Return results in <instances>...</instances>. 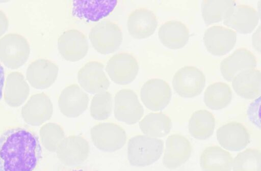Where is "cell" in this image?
I'll return each instance as SVG.
<instances>
[{
  "label": "cell",
  "mask_w": 261,
  "mask_h": 171,
  "mask_svg": "<svg viewBox=\"0 0 261 171\" xmlns=\"http://www.w3.org/2000/svg\"><path fill=\"white\" fill-rule=\"evenodd\" d=\"M192 150V145L185 136L179 134L169 136L163 157L164 166L170 169L180 167L189 160Z\"/></svg>",
  "instance_id": "obj_11"
},
{
  "label": "cell",
  "mask_w": 261,
  "mask_h": 171,
  "mask_svg": "<svg viewBox=\"0 0 261 171\" xmlns=\"http://www.w3.org/2000/svg\"><path fill=\"white\" fill-rule=\"evenodd\" d=\"M41 155L38 137L27 129L11 128L0 136V171H33Z\"/></svg>",
  "instance_id": "obj_1"
},
{
  "label": "cell",
  "mask_w": 261,
  "mask_h": 171,
  "mask_svg": "<svg viewBox=\"0 0 261 171\" xmlns=\"http://www.w3.org/2000/svg\"><path fill=\"white\" fill-rule=\"evenodd\" d=\"M30 52L29 44L21 35L9 34L0 39V61L10 69L22 66L29 58Z\"/></svg>",
  "instance_id": "obj_4"
},
{
  "label": "cell",
  "mask_w": 261,
  "mask_h": 171,
  "mask_svg": "<svg viewBox=\"0 0 261 171\" xmlns=\"http://www.w3.org/2000/svg\"><path fill=\"white\" fill-rule=\"evenodd\" d=\"M233 171H261V153L256 149H247L232 161Z\"/></svg>",
  "instance_id": "obj_29"
},
{
  "label": "cell",
  "mask_w": 261,
  "mask_h": 171,
  "mask_svg": "<svg viewBox=\"0 0 261 171\" xmlns=\"http://www.w3.org/2000/svg\"><path fill=\"white\" fill-rule=\"evenodd\" d=\"M257 61L254 54L248 49L241 47L235 50L220 63V71L223 78L230 82L240 72L255 68Z\"/></svg>",
  "instance_id": "obj_19"
},
{
  "label": "cell",
  "mask_w": 261,
  "mask_h": 171,
  "mask_svg": "<svg viewBox=\"0 0 261 171\" xmlns=\"http://www.w3.org/2000/svg\"><path fill=\"white\" fill-rule=\"evenodd\" d=\"M90 136L94 145L106 152L120 149L127 140L124 129L114 123H100L94 125L91 129Z\"/></svg>",
  "instance_id": "obj_5"
},
{
  "label": "cell",
  "mask_w": 261,
  "mask_h": 171,
  "mask_svg": "<svg viewBox=\"0 0 261 171\" xmlns=\"http://www.w3.org/2000/svg\"><path fill=\"white\" fill-rule=\"evenodd\" d=\"M159 38L166 47L178 49L188 42L190 35L186 25L180 21L171 20L165 22L159 27Z\"/></svg>",
  "instance_id": "obj_22"
},
{
  "label": "cell",
  "mask_w": 261,
  "mask_h": 171,
  "mask_svg": "<svg viewBox=\"0 0 261 171\" xmlns=\"http://www.w3.org/2000/svg\"><path fill=\"white\" fill-rule=\"evenodd\" d=\"M59 71L58 66L47 59H39L28 67L27 76L31 83L40 88H46L56 80Z\"/></svg>",
  "instance_id": "obj_23"
},
{
  "label": "cell",
  "mask_w": 261,
  "mask_h": 171,
  "mask_svg": "<svg viewBox=\"0 0 261 171\" xmlns=\"http://www.w3.org/2000/svg\"><path fill=\"white\" fill-rule=\"evenodd\" d=\"M8 26L9 22L6 15L0 10V37L7 31Z\"/></svg>",
  "instance_id": "obj_33"
},
{
  "label": "cell",
  "mask_w": 261,
  "mask_h": 171,
  "mask_svg": "<svg viewBox=\"0 0 261 171\" xmlns=\"http://www.w3.org/2000/svg\"><path fill=\"white\" fill-rule=\"evenodd\" d=\"M215 127V118L210 111L200 109L194 112L188 123L191 135L195 139L204 140L210 137Z\"/></svg>",
  "instance_id": "obj_25"
},
{
  "label": "cell",
  "mask_w": 261,
  "mask_h": 171,
  "mask_svg": "<svg viewBox=\"0 0 261 171\" xmlns=\"http://www.w3.org/2000/svg\"><path fill=\"white\" fill-rule=\"evenodd\" d=\"M88 95L78 84H72L64 89L58 99L59 107L66 117L76 118L87 108Z\"/></svg>",
  "instance_id": "obj_15"
},
{
  "label": "cell",
  "mask_w": 261,
  "mask_h": 171,
  "mask_svg": "<svg viewBox=\"0 0 261 171\" xmlns=\"http://www.w3.org/2000/svg\"><path fill=\"white\" fill-rule=\"evenodd\" d=\"M89 38L97 52L107 54L118 49L123 37L121 29L116 23L105 20L99 22L91 28Z\"/></svg>",
  "instance_id": "obj_3"
},
{
  "label": "cell",
  "mask_w": 261,
  "mask_h": 171,
  "mask_svg": "<svg viewBox=\"0 0 261 171\" xmlns=\"http://www.w3.org/2000/svg\"><path fill=\"white\" fill-rule=\"evenodd\" d=\"M77 77L82 89L92 94L106 91L110 85L103 65L98 61L86 63L79 70Z\"/></svg>",
  "instance_id": "obj_10"
},
{
  "label": "cell",
  "mask_w": 261,
  "mask_h": 171,
  "mask_svg": "<svg viewBox=\"0 0 261 171\" xmlns=\"http://www.w3.org/2000/svg\"><path fill=\"white\" fill-rule=\"evenodd\" d=\"M117 4L115 0L73 1L72 14L87 21H97L109 15Z\"/></svg>",
  "instance_id": "obj_18"
},
{
  "label": "cell",
  "mask_w": 261,
  "mask_h": 171,
  "mask_svg": "<svg viewBox=\"0 0 261 171\" xmlns=\"http://www.w3.org/2000/svg\"><path fill=\"white\" fill-rule=\"evenodd\" d=\"M114 114L119 121L127 125L138 122L144 115V108L136 93L123 89L116 94L114 99Z\"/></svg>",
  "instance_id": "obj_7"
},
{
  "label": "cell",
  "mask_w": 261,
  "mask_h": 171,
  "mask_svg": "<svg viewBox=\"0 0 261 171\" xmlns=\"http://www.w3.org/2000/svg\"><path fill=\"white\" fill-rule=\"evenodd\" d=\"M60 160L68 166L82 163L88 157L90 145L88 141L80 135H70L65 137L57 149Z\"/></svg>",
  "instance_id": "obj_12"
},
{
  "label": "cell",
  "mask_w": 261,
  "mask_h": 171,
  "mask_svg": "<svg viewBox=\"0 0 261 171\" xmlns=\"http://www.w3.org/2000/svg\"><path fill=\"white\" fill-rule=\"evenodd\" d=\"M231 82L234 92L244 99H253L260 94L261 74L258 69L242 71L233 77Z\"/></svg>",
  "instance_id": "obj_21"
},
{
  "label": "cell",
  "mask_w": 261,
  "mask_h": 171,
  "mask_svg": "<svg viewBox=\"0 0 261 171\" xmlns=\"http://www.w3.org/2000/svg\"><path fill=\"white\" fill-rule=\"evenodd\" d=\"M47 128V145L49 149L54 151L65 138V133L60 126L56 124H50Z\"/></svg>",
  "instance_id": "obj_31"
},
{
  "label": "cell",
  "mask_w": 261,
  "mask_h": 171,
  "mask_svg": "<svg viewBox=\"0 0 261 171\" xmlns=\"http://www.w3.org/2000/svg\"><path fill=\"white\" fill-rule=\"evenodd\" d=\"M139 125L144 135L158 138L170 132L172 122L170 117L163 112H150L139 122Z\"/></svg>",
  "instance_id": "obj_26"
},
{
  "label": "cell",
  "mask_w": 261,
  "mask_h": 171,
  "mask_svg": "<svg viewBox=\"0 0 261 171\" xmlns=\"http://www.w3.org/2000/svg\"><path fill=\"white\" fill-rule=\"evenodd\" d=\"M230 86L223 82H216L210 84L204 93V102L210 109L219 110L226 107L232 99Z\"/></svg>",
  "instance_id": "obj_27"
},
{
  "label": "cell",
  "mask_w": 261,
  "mask_h": 171,
  "mask_svg": "<svg viewBox=\"0 0 261 171\" xmlns=\"http://www.w3.org/2000/svg\"><path fill=\"white\" fill-rule=\"evenodd\" d=\"M158 26V20L151 10L140 8L128 15L127 26L130 35L136 39L146 38L153 34Z\"/></svg>",
  "instance_id": "obj_20"
},
{
  "label": "cell",
  "mask_w": 261,
  "mask_h": 171,
  "mask_svg": "<svg viewBox=\"0 0 261 171\" xmlns=\"http://www.w3.org/2000/svg\"><path fill=\"white\" fill-rule=\"evenodd\" d=\"M58 47L65 60L76 62L86 56L89 44L86 36L82 32L71 29L65 31L59 37Z\"/></svg>",
  "instance_id": "obj_14"
},
{
  "label": "cell",
  "mask_w": 261,
  "mask_h": 171,
  "mask_svg": "<svg viewBox=\"0 0 261 171\" xmlns=\"http://www.w3.org/2000/svg\"><path fill=\"white\" fill-rule=\"evenodd\" d=\"M139 66L136 58L126 52L114 54L108 61L106 70L113 81L118 84H127L136 77Z\"/></svg>",
  "instance_id": "obj_8"
},
{
  "label": "cell",
  "mask_w": 261,
  "mask_h": 171,
  "mask_svg": "<svg viewBox=\"0 0 261 171\" xmlns=\"http://www.w3.org/2000/svg\"><path fill=\"white\" fill-rule=\"evenodd\" d=\"M252 43L254 49L260 53V25L253 33L252 36Z\"/></svg>",
  "instance_id": "obj_32"
},
{
  "label": "cell",
  "mask_w": 261,
  "mask_h": 171,
  "mask_svg": "<svg viewBox=\"0 0 261 171\" xmlns=\"http://www.w3.org/2000/svg\"><path fill=\"white\" fill-rule=\"evenodd\" d=\"M72 171H85V170H82V169H76V170H72Z\"/></svg>",
  "instance_id": "obj_35"
},
{
  "label": "cell",
  "mask_w": 261,
  "mask_h": 171,
  "mask_svg": "<svg viewBox=\"0 0 261 171\" xmlns=\"http://www.w3.org/2000/svg\"><path fill=\"white\" fill-rule=\"evenodd\" d=\"M113 106V98L109 92L105 91L97 93L90 103V115L97 121L107 120L111 115Z\"/></svg>",
  "instance_id": "obj_30"
},
{
  "label": "cell",
  "mask_w": 261,
  "mask_h": 171,
  "mask_svg": "<svg viewBox=\"0 0 261 171\" xmlns=\"http://www.w3.org/2000/svg\"><path fill=\"white\" fill-rule=\"evenodd\" d=\"M205 82V75L200 69L193 66H185L174 73L172 86L180 96L193 98L202 92Z\"/></svg>",
  "instance_id": "obj_6"
},
{
  "label": "cell",
  "mask_w": 261,
  "mask_h": 171,
  "mask_svg": "<svg viewBox=\"0 0 261 171\" xmlns=\"http://www.w3.org/2000/svg\"><path fill=\"white\" fill-rule=\"evenodd\" d=\"M5 82L4 70L3 66L0 64V100L2 97L3 90Z\"/></svg>",
  "instance_id": "obj_34"
},
{
  "label": "cell",
  "mask_w": 261,
  "mask_h": 171,
  "mask_svg": "<svg viewBox=\"0 0 261 171\" xmlns=\"http://www.w3.org/2000/svg\"><path fill=\"white\" fill-rule=\"evenodd\" d=\"M161 139L138 135L128 141L127 157L129 163L135 166L149 165L159 159L164 151Z\"/></svg>",
  "instance_id": "obj_2"
},
{
  "label": "cell",
  "mask_w": 261,
  "mask_h": 171,
  "mask_svg": "<svg viewBox=\"0 0 261 171\" xmlns=\"http://www.w3.org/2000/svg\"><path fill=\"white\" fill-rule=\"evenodd\" d=\"M203 39L209 52L215 55H223L234 46L237 34L234 31L228 27L213 25L205 30Z\"/></svg>",
  "instance_id": "obj_13"
},
{
  "label": "cell",
  "mask_w": 261,
  "mask_h": 171,
  "mask_svg": "<svg viewBox=\"0 0 261 171\" xmlns=\"http://www.w3.org/2000/svg\"><path fill=\"white\" fill-rule=\"evenodd\" d=\"M232 161L231 154L218 146L206 148L200 156L202 171H231Z\"/></svg>",
  "instance_id": "obj_24"
},
{
  "label": "cell",
  "mask_w": 261,
  "mask_h": 171,
  "mask_svg": "<svg viewBox=\"0 0 261 171\" xmlns=\"http://www.w3.org/2000/svg\"><path fill=\"white\" fill-rule=\"evenodd\" d=\"M171 96L169 83L160 78L148 80L140 91V97L144 105L148 109L155 111L165 108L169 103Z\"/></svg>",
  "instance_id": "obj_9"
},
{
  "label": "cell",
  "mask_w": 261,
  "mask_h": 171,
  "mask_svg": "<svg viewBox=\"0 0 261 171\" xmlns=\"http://www.w3.org/2000/svg\"><path fill=\"white\" fill-rule=\"evenodd\" d=\"M217 138L223 148L236 152L244 149L249 144L250 134L242 124L231 122L218 129Z\"/></svg>",
  "instance_id": "obj_17"
},
{
  "label": "cell",
  "mask_w": 261,
  "mask_h": 171,
  "mask_svg": "<svg viewBox=\"0 0 261 171\" xmlns=\"http://www.w3.org/2000/svg\"><path fill=\"white\" fill-rule=\"evenodd\" d=\"M236 5L232 0H203L201 5L203 19L207 24L224 20Z\"/></svg>",
  "instance_id": "obj_28"
},
{
  "label": "cell",
  "mask_w": 261,
  "mask_h": 171,
  "mask_svg": "<svg viewBox=\"0 0 261 171\" xmlns=\"http://www.w3.org/2000/svg\"><path fill=\"white\" fill-rule=\"evenodd\" d=\"M258 11L251 6L245 4L236 5L223 20L228 28L242 34L253 31L259 19Z\"/></svg>",
  "instance_id": "obj_16"
}]
</instances>
